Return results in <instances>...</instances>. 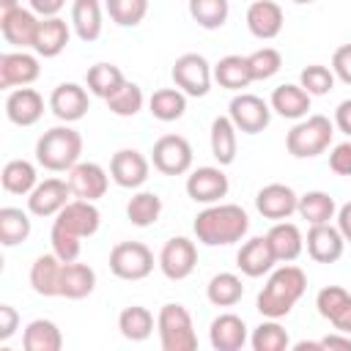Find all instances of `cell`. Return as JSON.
<instances>
[{
  "label": "cell",
  "mask_w": 351,
  "mask_h": 351,
  "mask_svg": "<svg viewBox=\"0 0 351 351\" xmlns=\"http://www.w3.org/2000/svg\"><path fill=\"white\" fill-rule=\"evenodd\" d=\"M195 236L206 247H225L236 244L250 230V217L236 203H211L195 217Z\"/></svg>",
  "instance_id": "obj_1"
},
{
  "label": "cell",
  "mask_w": 351,
  "mask_h": 351,
  "mask_svg": "<svg viewBox=\"0 0 351 351\" xmlns=\"http://www.w3.org/2000/svg\"><path fill=\"white\" fill-rule=\"evenodd\" d=\"M304 291H307L304 271L299 266L285 263L277 271H271L263 291L258 293V313L263 318H282L293 310V304L304 296Z\"/></svg>",
  "instance_id": "obj_2"
},
{
  "label": "cell",
  "mask_w": 351,
  "mask_h": 351,
  "mask_svg": "<svg viewBox=\"0 0 351 351\" xmlns=\"http://www.w3.org/2000/svg\"><path fill=\"white\" fill-rule=\"evenodd\" d=\"M82 154V137L71 126H52L36 143V159L44 170H71Z\"/></svg>",
  "instance_id": "obj_3"
},
{
  "label": "cell",
  "mask_w": 351,
  "mask_h": 351,
  "mask_svg": "<svg viewBox=\"0 0 351 351\" xmlns=\"http://www.w3.org/2000/svg\"><path fill=\"white\" fill-rule=\"evenodd\" d=\"M332 134H335V126L326 115H310L288 132L285 148L296 159H310V156H318L329 148Z\"/></svg>",
  "instance_id": "obj_4"
},
{
  "label": "cell",
  "mask_w": 351,
  "mask_h": 351,
  "mask_svg": "<svg viewBox=\"0 0 351 351\" xmlns=\"http://www.w3.org/2000/svg\"><path fill=\"white\" fill-rule=\"evenodd\" d=\"M156 329H159V343L165 351H195L197 348V335L192 326V315L186 313L184 304H165L156 315Z\"/></svg>",
  "instance_id": "obj_5"
},
{
  "label": "cell",
  "mask_w": 351,
  "mask_h": 351,
  "mask_svg": "<svg viewBox=\"0 0 351 351\" xmlns=\"http://www.w3.org/2000/svg\"><path fill=\"white\" fill-rule=\"evenodd\" d=\"M110 271L118 280H145L154 271V252L143 241H121L110 252Z\"/></svg>",
  "instance_id": "obj_6"
},
{
  "label": "cell",
  "mask_w": 351,
  "mask_h": 351,
  "mask_svg": "<svg viewBox=\"0 0 351 351\" xmlns=\"http://www.w3.org/2000/svg\"><path fill=\"white\" fill-rule=\"evenodd\" d=\"M170 77L176 82V88H181L186 96H206L211 90V80H214V69L208 66V60L197 52H186L181 58H176Z\"/></svg>",
  "instance_id": "obj_7"
},
{
  "label": "cell",
  "mask_w": 351,
  "mask_h": 351,
  "mask_svg": "<svg viewBox=\"0 0 351 351\" xmlns=\"http://www.w3.org/2000/svg\"><path fill=\"white\" fill-rule=\"evenodd\" d=\"M151 162L165 176H184L192 167V145L181 134H162L154 143Z\"/></svg>",
  "instance_id": "obj_8"
},
{
  "label": "cell",
  "mask_w": 351,
  "mask_h": 351,
  "mask_svg": "<svg viewBox=\"0 0 351 351\" xmlns=\"http://www.w3.org/2000/svg\"><path fill=\"white\" fill-rule=\"evenodd\" d=\"M228 115L233 121V126L244 134H258L269 126L271 121V107L255 96V93H239L230 99V107H228Z\"/></svg>",
  "instance_id": "obj_9"
},
{
  "label": "cell",
  "mask_w": 351,
  "mask_h": 351,
  "mask_svg": "<svg viewBox=\"0 0 351 351\" xmlns=\"http://www.w3.org/2000/svg\"><path fill=\"white\" fill-rule=\"evenodd\" d=\"M197 266V247L184 239V236H173L162 252H159V269L167 280H186Z\"/></svg>",
  "instance_id": "obj_10"
},
{
  "label": "cell",
  "mask_w": 351,
  "mask_h": 351,
  "mask_svg": "<svg viewBox=\"0 0 351 351\" xmlns=\"http://www.w3.org/2000/svg\"><path fill=\"white\" fill-rule=\"evenodd\" d=\"M41 74L38 58L19 49V52H3L0 55V88H25L36 82Z\"/></svg>",
  "instance_id": "obj_11"
},
{
  "label": "cell",
  "mask_w": 351,
  "mask_h": 351,
  "mask_svg": "<svg viewBox=\"0 0 351 351\" xmlns=\"http://www.w3.org/2000/svg\"><path fill=\"white\" fill-rule=\"evenodd\" d=\"M110 178L123 189H137L148 181V159L134 148H121L110 159Z\"/></svg>",
  "instance_id": "obj_12"
},
{
  "label": "cell",
  "mask_w": 351,
  "mask_h": 351,
  "mask_svg": "<svg viewBox=\"0 0 351 351\" xmlns=\"http://www.w3.org/2000/svg\"><path fill=\"white\" fill-rule=\"evenodd\" d=\"M228 189H230L228 176L219 167H197L186 178V195L195 203H206V206L219 203L228 195Z\"/></svg>",
  "instance_id": "obj_13"
},
{
  "label": "cell",
  "mask_w": 351,
  "mask_h": 351,
  "mask_svg": "<svg viewBox=\"0 0 351 351\" xmlns=\"http://www.w3.org/2000/svg\"><path fill=\"white\" fill-rule=\"evenodd\" d=\"M69 197H71L69 181L47 178L41 184H36V189L27 195V208L36 217H58V211L69 203Z\"/></svg>",
  "instance_id": "obj_14"
},
{
  "label": "cell",
  "mask_w": 351,
  "mask_h": 351,
  "mask_svg": "<svg viewBox=\"0 0 351 351\" xmlns=\"http://www.w3.org/2000/svg\"><path fill=\"white\" fill-rule=\"evenodd\" d=\"M99 222H101V214H99V208L93 206V200H80V197L69 200V203L58 211V217H55V225H60V228L77 233L80 239L93 236V233L99 230Z\"/></svg>",
  "instance_id": "obj_15"
},
{
  "label": "cell",
  "mask_w": 351,
  "mask_h": 351,
  "mask_svg": "<svg viewBox=\"0 0 351 351\" xmlns=\"http://www.w3.org/2000/svg\"><path fill=\"white\" fill-rule=\"evenodd\" d=\"M66 181L71 186V195L80 200H99L107 192V173L96 162H77L69 170Z\"/></svg>",
  "instance_id": "obj_16"
},
{
  "label": "cell",
  "mask_w": 351,
  "mask_h": 351,
  "mask_svg": "<svg viewBox=\"0 0 351 351\" xmlns=\"http://www.w3.org/2000/svg\"><path fill=\"white\" fill-rule=\"evenodd\" d=\"M299 206V195L288 186V184H266L258 195H255V208L266 217V219H288Z\"/></svg>",
  "instance_id": "obj_17"
},
{
  "label": "cell",
  "mask_w": 351,
  "mask_h": 351,
  "mask_svg": "<svg viewBox=\"0 0 351 351\" xmlns=\"http://www.w3.org/2000/svg\"><path fill=\"white\" fill-rule=\"evenodd\" d=\"M5 115L11 123L16 126H33L41 121L44 115V99L38 90L33 88H14L8 96H5Z\"/></svg>",
  "instance_id": "obj_18"
},
{
  "label": "cell",
  "mask_w": 351,
  "mask_h": 351,
  "mask_svg": "<svg viewBox=\"0 0 351 351\" xmlns=\"http://www.w3.org/2000/svg\"><path fill=\"white\" fill-rule=\"evenodd\" d=\"M38 14L33 11V8H16V11H11L8 16H3L0 19V33H3V38L11 44V47H19V49H25V47H33L36 44V33H38Z\"/></svg>",
  "instance_id": "obj_19"
},
{
  "label": "cell",
  "mask_w": 351,
  "mask_h": 351,
  "mask_svg": "<svg viewBox=\"0 0 351 351\" xmlns=\"http://www.w3.org/2000/svg\"><path fill=\"white\" fill-rule=\"evenodd\" d=\"M346 239L337 228H332L329 222L324 225H310L307 230V255L315 263H335L343 255Z\"/></svg>",
  "instance_id": "obj_20"
},
{
  "label": "cell",
  "mask_w": 351,
  "mask_h": 351,
  "mask_svg": "<svg viewBox=\"0 0 351 351\" xmlns=\"http://www.w3.org/2000/svg\"><path fill=\"white\" fill-rule=\"evenodd\" d=\"M49 110L66 123L80 121L88 112V90L77 82H60L49 96Z\"/></svg>",
  "instance_id": "obj_21"
},
{
  "label": "cell",
  "mask_w": 351,
  "mask_h": 351,
  "mask_svg": "<svg viewBox=\"0 0 351 351\" xmlns=\"http://www.w3.org/2000/svg\"><path fill=\"white\" fill-rule=\"evenodd\" d=\"M211 348L217 351H239L247 343V324L236 313H222L208 326Z\"/></svg>",
  "instance_id": "obj_22"
},
{
  "label": "cell",
  "mask_w": 351,
  "mask_h": 351,
  "mask_svg": "<svg viewBox=\"0 0 351 351\" xmlns=\"http://www.w3.org/2000/svg\"><path fill=\"white\" fill-rule=\"evenodd\" d=\"M274 263H277V258H274L266 236H255V239L244 241L239 255H236V266L247 277H263L266 271H271Z\"/></svg>",
  "instance_id": "obj_23"
},
{
  "label": "cell",
  "mask_w": 351,
  "mask_h": 351,
  "mask_svg": "<svg viewBox=\"0 0 351 351\" xmlns=\"http://www.w3.org/2000/svg\"><path fill=\"white\" fill-rule=\"evenodd\" d=\"M247 27L255 38L269 41L282 30V8L274 0H255L247 8Z\"/></svg>",
  "instance_id": "obj_24"
},
{
  "label": "cell",
  "mask_w": 351,
  "mask_h": 351,
  "mask_svg": "<svg viewBox=\"0 0 351 351\" xmlns=\"http://www.w3.org/2000/svg\"><path fill=\"white\" fill-rule=\"evenodd\" d=\"M69 38H71V30H69L66 19H60V16H44L38 22V33H36L33 49L41 58H55V55H60L66 49Z\"/></svg>",
  "instance_id": "obj_25"
},
{
  "label": "cell",
  "mask_w": 351,
  "mask_h": 351,
  "mask_svg": "<svg viewBox=\"0 0 351 351\" xmlns=\"http://www.w3.org/2000/svg\"><path fill=\"white\" fill-rule=\"evenodd\" d=\"M266 239H269V247H271L277 263H291V261H296L302 255L304 239H302V233H299V228L293 222H285V219L274 222L271 230L266 233Z\"/></svg>",
  "instance_id": "obj_26"
},
{
  "label": "cell",
  "mask_w": 351,
  "mask_h": 351,
  "mask_svg": "<svg viewBox=\"0 0 351 351\" xmlns=\"http://www.w3.org/2000/svg\"><path fill=\"white\" fill-rule=\"evenodd\" d=\"M60 271L63 261L55 252L38 255L30 266V285L38 296H60Z\"/></svg>",
  "instance_id": "obj_27"
},
{
  "label": "cell",
  "mask_w": 351,
  "mask_h": 351,
  "mask_svg": "<svg viewBox=\"0 0 351 351\" xmlns=\"http://www.w3.org/2000/svg\"><path fill=\"white\" fill-rule=\"evenodd\" d=\"M271 110L282 118H291V121H299L307 115L310 110V93L302 88V85H293V82H285L280 88L271 90Z\"/></svg>",
  "instance_id": "obj_28"
},
{
  "label": "cell",
  "mask_w": 351,
  "mask_h": 351,
  "mask_svg": "<svg viewBox=\"0 0 351 351\" xmlns=\"http://www.w3.org/2000/svg\"><path fill=\"white\" fill-rule=\"evenodd\" d=\"M96 288V271L88 263H63L60 271V296L66 299H85Z\"/></svg>",
  "instance_id": "obj_29"
},
{
  "label": "cell",
  "mask_w": 351,
  "mask_h": 351,
  "mask_svg": "<svg viewBox=\"0 0 351 351\" xmlns=\"http://www.w3.org/2000/svg\"><path fill=\"white\" fill-rule=\"evenodd\" d=\"M71 25L80 41H96L101 36V5L99 0H74L71 5Z\"/></svg>",
  "instance_id": "obj_30"
},
{
  "label": "cell",
  "mask_w": 351,
  "mask_h": 351,
  "mask_svg": "<svg viewBox=\"0 0 351 351\" xmlns=\"http://www.w3.org/2000/svg\"><path fill=\"white\" fill-rule=\"evenodd\" d=\"M214 80L228 88V90H241L247 88L252 80V71H250V60L244 55H225L219 58V63L214 66Z\"/></svg>",
  "instance_id": "obj_31"
},
{
  "label": "cell",
  "mask_w": 351,
  "mask_h": 351,
  "mask_svg": "<svg viewBox=\"0 0 351 351\" xmlns=\"http://www.w3.org/2000/svg\"><path fill=\"white\" fill-rule=\"evenodd\" d=\"M22 346H25V351H60L63 335H60L58 324H52L47 318H36L25 326Z\"/></svg>",
  "instance_id": "obj_32"
},
{
  "label": "cell",
  "mask_w": 351,
  "mask_h": 351,
  "mask_svg": "<svg viewBox=\"0 0 351 351\" xmlns=\"http://www.w3.org/2000/svg\"><path fill=\"white\" fill-rule=\"evenodd\" d=\"M148 110L156 121H165V123L178 121L186 112V93L181 88H159L148 99Z\"/></svg>",
  "instance_id": "obj_33"
},
{
  "label": "cell",
  "mask_w": 351,
  "mask_h": 351,
  "mask_svg": "<svg viewBox=\"0 0 351 351\" xmlns=\"http://www.w3.org/2000/svg\"><path fill=\"white\" fill-rule=\"evenodd\" d=\"M0 181H3V189L11 195H30L38 184V176L27 159H11V162H5Z\"/></svg>",
  "instance_id": "obj_34"
},
{
  "label": "cell",
  "mask_w": 351,
  "mask_h": 351,
  "mask_svg": "<svg viewBox=\"0 0 351 351\" xmlns=\"http://www.w3.org/2000/svg\"><path fill=\"white\" fill-rule=\"evenodd\" d=\"M236 126L230 115H219L211 121V154L219 165H230L236 159Z\"/></svg>",
  "instance_id": "obj_35"
},
{
  "label": "cell",
  "mask_w": 351,
  "mask_h": 351,
  "mask_svg": "<svg viewBox=\"0 0 351 351\" xmlns=\"http://www.w3.org/2000/svg\"><path fill=\"white\" fill-rule=\"evenodd\" d=\"M206 296H208V302H211L214 307H233L236 302H241L244 285H241V280H239L236 274L219 271V274H214V277L208 280Z\"/></svg>",
  "instance_id": "obj_36"
},
{
  "label": "cell",
  "mask_w": 351,
  "mask_h": 351,
  "mask_svg": "<svg viewBox=\"0 0 351 351\" xmlns=\"http://www.w3.org/2000/svg\"><path fill=\"white\" fill-rule=\"evenodd\" d=\"M118 329L126 340L132 343H140L145 337H151L154 332V315L148 307H140V304H132V307H123L121 315H118Z\"/></svg>",
  "instance_id": "obj_37"
},
{
  "label": "cell",
  "mask_w": 351,
  "mask_h": 351,
  "mask_svg": "<svg viewBox=\"0 0 351 351\" xmlns=\"http://www.w3.org/2000/svg\"><path fill=\"white\" fill-rule=\"evenodd\" d=\"M30 236V217L22 208L3 206L0 208V244L3 247H16L27 241Z\"/></svg>",
  "instance_id": "obj_38"
},
{
  "label": "cell",
  "mask_w": 351,
  "mask_h": 351,
  "mask_svg": "<svg viewBox=\"0 0 351 351\" xmlns=\"http://www.w3.org/2000/svg\"><path fill=\"white\" fill-rule=\"evenodd\" d=\"M296 211H299L302 219H307L310 225H324V222H329V219L335 217L337 206H335V197H332V195H326V192H321V189H313V192H304V195L299 197Z\"/></svg>",
  "instance_id": "obj_39"
},
{
  "label": "cell",
  "mask_w": 351,
  "mask_h": 351,
  "mask_svg": "<svg viewBox=\"0 0 351 351\" xmlns=\"http://www.w3.org/2000/svg\"><path fill=\"white\" fill-rule=\"evenodd\" d=\"M85 80H88V90L93 96H99V99H110L126 82L123 71L118 66H112V63H96V66H90Z\"/></svg>",
  "instance_id": "obj_40"
},
{
  "label": "cell",
  "mask_w": 351,
  "mask_h": 351,
  "mask_svg": "<svg viewBox=\"0 0 351 351\" xmlns=\"http://www.w3.org/2000/svg\"><path fill=\"white\" fill-rule=\"evenodd\" d=\"M159 214H162V197H159L156 192H137V195L129 200V206H126V217H129V222L137 225V228L154 225V222L159 219Z\"/></svg>",
  "instance_id": "obj_41"
},
{
  "label": "cell",
  "mask_w": 351,
  "mask_h": 351,
  "mask_svg": "<svg viewBox=\"0 0 351 351\" xmlns=\"http://www.w3.org/2000/svg\"><path fill=\"white\" fill-rule=\"evenodd\" d=\"M230 5L228 0H189V16L206 27V30H217L228 22Z\"/></svg>",
  "instance_id": "obj_42"
},
{
  "label": "cell",
  "mask_w": 351,
  "mask_h": 351,
  "mask_svg": "<svg viewBox=\"0 0 351 351\" xmlns=\"http://www.w3.org/2000/svg\"><path fill=\"white\" fill-rule=\"evenodd\" d=\"M107 101V107H110V112L112 115H121V118H132V115H137L140 110H143V101H145V96H143V88L137 85V82H123L110 99H104Z\"/></svg>",
  "instance_id": "obj_43"
},
{
  "label": "cell",
  "mask_w": 351,
  "mask_h": 351,
  "mask_svg": "<svg viewBox=\"0 0 351 351\" xmlns=\"http://www.w3.org/2000/svg\"><path fill=\"white\" fill-rule=\"evenodd\" d=\"M250 343H252L255 351H285V348L291 346L288 332L277 324V318H269V321H263L261 326H255Z\"/></svg>",
  "instance_id": "obj_44"
},
{
  "label": "cell",
  "mask_w": 351,
  "mask_h": 351,
  "mask_svg": "<svg viewBox=\"0 0 351 351\" xmlns=\"http://www.w3.org/2000/svg\"><path fill=\"white\" fill-rule=\"evenodd\" d=\"M107 14L121 27H134L148 14V0H107Z\"/></svg>",
  "instance_id": "obj_45"
},
{
  "label": "cell",
  "mask_w": 351,
  "mask_h": 351,
  "mask_svg": "<svg viewBox=\"0 0 351 351\" xmlns=\"http://www.w3.org/2000/svg\"><path fill=\"white\" fill-rule=\"evenodd\" d=\"M299 85L310 93V96H324L335 88V71L321 66V63H313V66H304L302 74H299Z\"/></svg>",
  "instance_id": "obj_46"
},
{
  "label": "cell",
  "mask_w": 351,
  "mask_h": 351,
  "mask_svg": "<svg viewBox=\"0 0 351 351\" xmlns=\"http://www.w3.org/2000/svg\"><path fill=\"white\" fill-rule=\"evenodd\" d=\"M250 60V71H252V80H269L280 71L282 66V55L274 49V47H261L255 49L252 55H247Z\"/></svg>",
  "instance_id": "obj_47"
},
{
  "label": "cell",
  "mask_w": 351,
  "mask_h": 351,
  "mask_svg": "<svg viewBox=\"0 0 351 351\" xmlns=\"http://www.w3.org/2000/svg\"><path fill=\"white\" fill-rule=\"evenodd\" d=\"M49 241H52V252L63 261V263H71L80 258V236L60 228V225H52V233H49Z\"/></svg>",
  "instance_id": "obj_48"
},
{
  "label": "cell",
  "mask_w": 351,
  "mask_h": 351,
  "mask_svg": "<svg viewBox=\"0 0 351 351\" xmlns=\"http://www.w3.org/2000/svg\"><path fill=\"white\" fill-rule=\"evenodd\" d=\"M348 299H351V293H348L346 288H340V285H326V288H321L318 296H315L318 315L326 318V321H332V318L337 315V310H340Z\"/></svg>",
  "instance_id": "obj_49"
},
{
  "label": "cell",
  "mask_w": 351,
  "mask_h": 351,
  "mask_svg": "<svg viewBox=\"0 0 351 351\" xmlns=\"http://www.w3.org/2000/svg\"><path fill=\"white\" fill-rule=\"evenodd\" d=\"M332 71L337 80H343L346 85H351V44H343L335 49L332 55Z\"/></svg>",
  "instance_id": "obj_50"
},
{
  "label": "cell",
  "mask_w": 351,
  "mask_h": 351,
  "mask_svg": "<svg viewBox=\"0 0 351 351\" xmlns=\"http://www.w3.org/2000/svg\"><path fill=\"white\" fill-rule=\"evenodd\" d=\"M329 167L337 176H351V143H340L329 154Z\"/></svg>",
  "instance_id": "obj_51"
},
{
  "label": "cell",
  "mask_w": 351,
  "mask_h": 351,
  "mask_svg": "<svg viewBox=\"0 0 351 351\" xmlns=\"http://www.w3.org/2000/svg\"><path fill=\"white\" fill-rule=\"evenodd\" d=\"M19 326V313L11 304H0V340L5 343Z\"/></svg>",
  "instance_id": "obj_52"
},
{
  "label": "cell",
  "mask_w": 351,
  "mask_h": 351,
  "mask_svg": "<svg viewBox=\"0 0 351 351\" xmlns=\"http://www.w3.org/2000/svg\"><path fill=\"white\" fill-rule=\"evenodd\" d=\"M30 8L44 19V16H58V11L66 5V0H27Z\"/></svg>",
  "instance_id": "obj_53"
},
{
  "label": "cell",
  "mask_w": 351,
  "mask_h": 351,
  "mask_svg": "<svg viewBox=\"0 0 351 351\" xmlns=\"http://www.w3.org/2000/svg\"><path fill=\"white\" fill-rule=\"evenodd\" d=\"M335 126H337L343 134L351 137V99H346V101L337 104V110H335Z\"/></svg>",
  "instance_id": "obj_54"
},
{
  "label": "cell",
  "mask_w": 351,
  "mask_h": 351,
  "mask_svg": "<svg viewBox=\"0 0 351 351\" xmlns=\"http://www.w3.org/2000/svg\"><path fill=\"white\" fill-rule=\"evenodd\" d=\"M329 324H332L337 332H343V335H351V299H348V302H346V304L337 310V315H335Z\"/></svg>",
  "instance_id": "obj_55"
},
{
  "label": "cell",
  "mask_w": 351,
  "mask_h": 351,
  "mask_svg": "<svg viewBox=\"0 0 351 351\" xmlns=\"http://www.w3.org/2000/svg\"><path fill=\"white\" fill-rule=\"evenodd\" d=\"M321 346H324V351H332V348L351 351V335H346V337H343V332L340 335H326V337H321Z\"/></svg>",
  "instance_id": "obj_56"
},
{
  "label": "cell",
  "mask_w": 351,
  "mask_h": 351,
  "mask_svg": "<svg viewBox=\"0 0 351 351\" xmlns=\"http://www.w3.org/2000/svg\"><path fill=\"white\" fill-rule=\"evenodd\" d=\"M337 230L343 233L346 241H351V203L340 206V211H337Z\"/></svg>",
  "instance_id": "obj_57"
},
{
  "label": "cell",
  "mask_w": 351,
  "mask_h": 351,
  "mask_svg": "<svg viewBox=\"0 0 351 351\" xmlns=\"http://www.w3.org/2000/svg\"><path fill=\"white\" fill-rule=\"evenodd\" d=\"M293 348H296V351H324L321 340H315V343H313V340H310V343H307V340H302V343H296Z\"/></svg>",
  "instance_id": "obj_58"
},
{
  "label": "cell",
  "mask_w": 351,
  "mask_h": 351,
  "mask_svg": "<svg viewBox=\"0 0 351 351\" xmlns=\"http://www.w3.org/2000/svg\"><path fill=\"white\" fill-rule=\"evenodd\" d=\"M16 8H19V3H16V0H0V19H3V16H8V14H11V11H16Z\"/></svg>",
  "instance_id": "obj_59"
},
{
  "label": "cell",
  "mask_w": 351,
  "mask_h": 351,
  "mask_svg": "<svg viewBox=\"0 0 351 351\" xmlns=\"http://www.w3.org/2000/svg\"><path fill=\"white\" fill-rule=\"evenodd\" d=\"M293 3H299V5H304V3H313V0H293Z\"/></svg>",
  "instance_id": "obj_60"
}]
</instances>
